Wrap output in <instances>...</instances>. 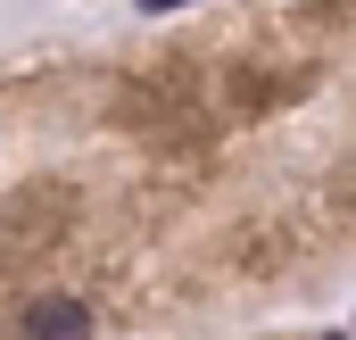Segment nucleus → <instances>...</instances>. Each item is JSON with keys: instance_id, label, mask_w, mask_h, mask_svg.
I'll use <instances>...</instances> for the list:
<instances>
[{"instance_id": "f257e3e1", "label": "nucleus", "mask_w": 356, "mask_h": 340, "mask_svg": "<svg viewBox=\"0 0 356 340\" xmlns=\"http://www.w3.org/2000/svg\"><path fill=\"white\" fill-rule=\"evenodd\" d=\"M17 340H91V307H83V299H58V291H42V299H25Z\"/></svg>"}, {"instance_id": "f03ea898", "label": "nucleus", "mask_w": 356, "mask_h": 340, "mask_svg": "<svg viewBox=\"0 0 356 340\" xmlns=\"http://www.w3.org/2000/svg\"><path fill=\"white\" fill-rule=\"evenodd\" d=\"M332 340H348V332H332Z\"/></svg>"}]
</instances>
